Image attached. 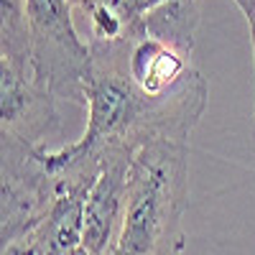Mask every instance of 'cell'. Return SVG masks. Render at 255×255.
Here are the masks:
<instances>
[{"label":"cell","instance_id":"6da1fadb","mask_svg":"<svg viewBox=\"0 0 255 255\" xmlns=\"http://www.w3.org/2000/svg\"><path fill=\"white\" fill-rule=\"evenodd\" d=\"M92 51L87 77V128L79 140L61 148H41L46 163L95 161L108 163L115 153H135L140 145L156 138L189 143L199 123L209 84L202 72H194L179 90L151 97L140 92L128 74L102 51Z\"/></svg>","mask_w":255,"mask_h":255},{"label":"cell","instance_id":"7a4b0ae2","mask_svg":"<svg viewBox=\"0 0 255 255\" xmlns=\"http://www.w3.org/2000/svg\"><path fill=\"white\" fill-rule=\"evenodd\" d=\"M189 199V143L156 138L128 168L123 225L113 255H179Z\"/></svg>","mask_w":255,"mask_h":255},{"label":"cell","instance_id":"3957f363","mask_svg":"<svg viewBox=\"0 0 255 255\" xmlns=\"http://www.w3.org/2000/svg\"><path fill=\"white\" fill-rule=\"evenodd\" d=\"M33 79L56 100L84 105L92 51L74 26L69 0H23Z\"/></svg>","mask_w":255,"mask_h":255},{"label":"cell","instance_id":"277c9868","mask_svg":"<svg viewBox=\"0 0 255 255\" xmlns=\"http://www.w3.org/2000/svg\"><path fill=\"white\" fill-rule=\"evenodd\" d=\"M38 148L3 135V245L41 227L59 199V184Z\"/></svg>","mask_w":255,"mask_h":255},{"label":"cell","instance_id":"5b68a950","mask_svg":"<svg viewBox=\"0 0 255 255\" xmlns=\"http://www.w3.org/2000/svg\"><path fill=\"white\" fill-rule=\"evenodd\" d=\"M0 118L3 135L44 145L59 133L56 97L33 79L28 61L0 59Z\"/></svg>","mask_w":255,"mask_h":255},{"label":"cell","instance_id":"8992f818","mask_svg":"<svg viewBox=\"0 0 255 255\" xmlns=\"http://www.w3.org/2000/svg\"><path fill=\"white\" fill-rule=\"evenodd\" d=\"M135 153H115L108 158L105 168L84 199V227H82V253L84 255H113L123 225L128 168Z\"/></svg>","mask_w":255,"mask_h":255},{"label":"cell","instance_id":"52a82bcc","mask_svg":"<svg viewBox=\"0 0 255 255\" xmlns=\"http://www.w3.org/2000/svg\"><path fill=\"white\" fill-rule=\"evenodd\" d=\"M69 3H72V8H74V10H79L84 18H87L92 10H97L100 5H105L108 0H69Z\"/></svg>","mask_w":255,"mask_h":255},{"label":"cell","instance_id":"ba28073f","mask_svg":"<svg viewBox=\"0 0 255 255\" xmlns=\"http://www.w3.org/2000/svg\"><path fill=\"white\" fill-rule=\"evenodd\" d=\"M245 20H248V28H250V46H253V61H255V0L243 10ZM253 115H255V108H253Z\"/></svg>","mask_w":255,"mask_h":255},{"label":"cell","instance_id":"9c48e42d","mask_svg":"<svg viewBox=\"0 0 255 255\" xmlns=\"http://www.w3.org/2000/svg\"><path fill=\"white\" fill-rule=\"evenodd\" d=\"M253 118H255V115H253Z\"/></svg>","mask_w":255,"mask_h":255}]
</instances>
